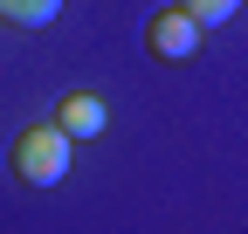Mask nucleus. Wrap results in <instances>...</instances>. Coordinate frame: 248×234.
<instances>
[{"mask_svg":"<svg viewBox=\"0 0 248 234\" xmlns=\"http://www.w3.org/2000/svg\"><path fill=\"white\" fill-rule=\"evenodd\" d=\"M62 0H0V28H48Z\"/></svg>","mask_w":248,"mask_h":234,"instance_id":"20e7f679","label":"nucleus"},{"mask_svg":"<svg viewBox=\"0 0 248 234\" xmlns=\"http://www.w3.org/2000/svg\"><path fill=\"white\" fill-rule=\"evenodd\" d=\"M55 124H62V131H69V138L83 145V138H104L110 110H104V97H90V90H69V97L55 103Z\"/></svg>","mask_w":248,"mask_h":234,"instance_id":"7ed1b4c3","label":"nucleus"},{"mask_svg":"<svg viewBox=\"0 0 248 234\" xmlns=\"http://www.w3.org/2000/svg\"><path fill=\"white\" fill-rule=\"evenodd\" d=\"M172 7H186L200 28H221V21H234V7H241V0H172Z\"/></svg>","mask_w":248,"mask_h":234,"instance_id":"39448f33","label":"nucleus"},{"mask_svg":"<svg viewBox=\"0 0 248 234\" xmlns=\"http://www.w3.org/2000/svg\"><path fill=\"white\" fill-rule=\"evenodd\" d=\"M200 35H207V28L186 14V7H166V14L145 21V48H152V62H186V55H200Z\"/></svg>","mask_w":248,"mask_h":234,"instance_id":"f03ea898","label":"nucleus"},{"mask_svg":"<svg viewBox=\"0 0 248 234\" xmlns=\"http://www.w3.org/2000/svg\"><path fill=\"white\" fill-rule=\"evenodd\" d=\"M69 145H76V138L62 131V124H28V131L14 138V159H7V165H14V179L35 186V193H42V186H62V179H69Z\"/></svg>","mask_w":248,"mask_h":234,"instance_id":"f257e3e1","label":"nucleus"}]
</instances>
